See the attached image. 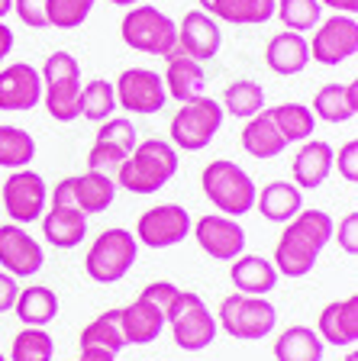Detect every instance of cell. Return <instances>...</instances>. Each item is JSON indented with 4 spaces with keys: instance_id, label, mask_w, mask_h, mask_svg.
<instances>
[{
    "instance_id": "6da1fadb",
    "label": "cell",
    "mask_w": 358,
    "mask_h": 361,
    "mask_svg": "<svg viewBox=\"0 0 358 361\" xmlns=\"http://www.w3.org/2000/svg\"><path fill=\"white\" fill-rule=\"evenodd\" d=\"M333 216L326 210H300L287 223L275 245V268L284 278H306L314 271L316 258L333 239Z\"/></svg>"
},
{
    "instance_id": "7a4b0ae2",
    "label": "cell",
    "mask_w": 358,
    "mask_h": 361,
    "mask_svg": "<svg viewBox=\"0 0 358 361\" xmlns=\"http://www.w3.org/2000/svg\"><path fill=\"white\" fill-rule=\"evenodd\" d=\"M178 168L181 158L172 142L145 139V142H136V149L123 158V165L113 171V180H117V188L129 190V194H155L178 174Z\"/></svg>"
},
{
    "instance_id": "3957f363",
    "label": "cell",
    "mask_w": 358,
    "mask_h": 361,
    "mask_svg": "<svg viewBox=\"0 0 358 361\" xmlns=\"http://www.w3.org/2000/svg\"><path fill=\"white\" fill-rule=\"evenodd\" d=\"M201 188H203V197L223 216H232V219L246 216L255 207V194H258V188H255V180L249 178L246 168H239L229 158H217V161H210L203 168Z\"/></svg>"
},
{
    "instance_id": "277c9868",
    "label": "cell",
    "mask_w": 358,
    "mask_h": 361,
    "mask_svg": "<svg viewBox=\"0 0 358 361\" xmlns=\"http://www.w3.org/2000/svg\"><path fill=\"white\" fill-rule=\"evenodd\" d=\"M42 104L59 123H75L81 116V65L71 52H52L42 65Z\"/></svg>"
},
{
    "instance_id": "5b68a950",
    "label": "cell",
    "mask_w": 358,
    "mask_h": 361,
    "mask_svg": "<svg viewBox=\"0 0 358 361\" xmlns=\"http://www.w3.org/2000/svg\"><path fill=\"white\" fill-rule=\"evenodd\" d=\"M119 36L133 52L162 55V59L178 52V23L152 4L129 7V13L119 23Z\"/></svg>"
},
{
    "instance_id": "8992f818",
    "label": "cell",
    "mask_w": 358,
    "mask_h": 361,
    "mask_svg": "<svg viewBox=\"0 0 358 361\" xmlns=\"http://www.w3.org/2000/svg\"><path fill=\"white\" fill-rule=\"evenodd\" d=\"M165 326H172L174 345L184 348V352H203V348H210L220 332L217 316L210 313L203 297L194 290H181L174 297V303L165 313Z\"/></svg>"
},
{
    "instance_id": "52a82bcc",
    "label": "cell",
    "mask_w": 358,
    "mask_h": 361,
    "mask_svg": "<svg viewBox=\"0 0 358 361\" xmlns=\"http://www.w3.org/2000/svg\"><path fill=\"white\" fill-rule=\"evenodd\" d=\"M217 326H223L226 336L242 338V342H255L275 332L278 326V310L268 297H249V293H229L220 303Z\"/></svg>"
},
{
    "instance_id": "ba28073f",
    "label": "cell",
    "mask_w": 358,
    "mask_h": 361,
    "mask_svg": "<svg viewBox=\"0 0 358 361\" xmlns=\"http://www.w3.org/2000/svg\"><path fill=\"white\" fill-rule=\"evenodd\" d=\"M139 258V242L129 229H107L94 239L88 258H84V271L90 281L97 284H117L129 274V268Z\"/></svg>"
},
{
    "instance_id": "9c48e42d",
    "label": "cell",
    "mask_w": 358,
    "mask_h": 361,
    "mask_svg": "<svg viewBox=\"0 0 358 361\" xmlns=\"http://www.w3.org/2000/svg\"><path fill=\"white\" fill-rule=\"evenodd\" d=\"M223 106L213 97H194L178 106L172 116V145L184 152H201L213 142V135L223 126Z\"/></svg>"
},
{
    "instance_id": "30bf717a",
    "label": "cell",
    "mask_w": 358,
    "mask_h": 361,
    "mask_svg": "<svg viewBox=\"0 0 358 361\" xmlns=\"http://www.w3.org/2000/svg\"><path fill=\"white\" fill-rule=\"evenodd\" d=\"M45 203H49V188H45L42 174H36L32 168H16L4 180V210L16 226L42 219Z\"/></svg>"
},
{
    "instance_id": "8fae6325",
    "label": "cell",
    "mask_w": 358,
    "mask_h": 361,
    "mask_svg": "<svg viewBox=\"0 0 358 361\" xmlns=\"http://www.w3.org/2000/svg\"><path fill=\"white\" fill-rule=\"evenodd\" d=\"M113 90H117V106H123L126 113H136V116H152L168 104L162 75L152 71V68H126L117 78Z\"/></svg>"
},
{
    "instance_id": "7c38bea8",
    "label": "cell",
    "mask_w": 358,
    "mask_h": 361,
    "mask_svg": "<svg viewBox=\"0 0 358 361\" xmlns=\"http://www.w3.org/2000/svg\"><path fill=\"white\" fill-rule=\"evenodd\" d=\"M310 61L320 65H342V61L355 59L358 52V23L355 16L333 13L329 20H320L314 39H310Z\"/></svg>"
},
{
    "instance_id": "4fadbf2b",
    "label": "cell",
    "mask_w": 358,
    "mask_h": 361,
    "mask_svg": "<svg viewBox=\"0 0 358 361\" xmlns=\"http://www.w3.org/2000/svg\"><path fill=\"white\" fill-rule=\"evenodd\" d=\"M191 226H194V219L181 203H162V207H152L142 213L133 235L145 248H172L187 239Z\"/></svg>"
},
{
    "instance_id": "5bb4252c",
    "label": "cell",
    "mask_w": 358,
    "mask_h": 361,
    "mask_svg": "<svg viewBox=\"0 0 358 361\" xmlns=\"http://www.w3.org/2000/svg\"><path fill=\"white\" fill-rule=\"evenodd\" d=\"M197 245L207 252L213 262H232V258L242 255L246 248V229L236 223L232 216H223V213H210V216H201L194 226H191Z\"/></svg>"
},
{
    "instance_id": "9a60e30c",
    "label": "cell",
    "mask_w": 358,
    "mask_h": 361,
    "mask_svg": "<svg viewBox=\"0 0 358 361\" xmlns=\"http://www.w3.org/2000/svg\"><path fill=\"white\" fill-rule=\"evenodd\" d=\"M42 264H45L42 245H39L23 226H16V223L0 226V268L20 281V278L39 274Z\"/></svg>"
},
{
    "instance_id": "2e32d148",
    "label": "cell",
    "mask_w": 358,
    "mask_h": 361,
    "mask_svg": "<svg viewBox=\"0 0 358 361\" xmlns=\"http://www.w3.org/2000/svg\"><path fill=\"white\" fill-rule=\"evenodd\" d=\"M220 45H223L220 23L203 10H187L184 20L178 23V52L203 65V61L217 59Z\"/></svg>"
},
{
    "instance_id": "e0dca14e",
    "label": "cell",
    "mask_w": 358,
    "mask_h": 361,
    "mask_svg": "<svg viewBox=\"0 0 358 361\" xmlns=\"http://www.w3.org/2000/svg\"><path fill=\"white\" fill-rule=\"evenodd\" d=\"M42 104V75L39 68L26 65V61H13V65L0 68V110H32Z\"/></svg>"
},
{
    "instance_id": "ac0fdd59",
    "label": "cell",
    "mask_w": 358,
    "mask_h": 361,
    "mask_svg": "<svg viewBox=\"0 0 358 361\" xmlns=\"http://www.w3.org/2000/svg\"><path fill=\"white\" fill-rule=\"evenodd\" d=\"M316 336L326 345L336 348H355L358 342V297H345V300H333L329 307H323L320 323H316Z\"/></svg>"
},
{
    "instance_id": "d6986e66",
    "label": "cell",
    "mask_w": 358,
    "mask_h": 361,
    "mask_svg": "<svg viewBox=\"0 0 358 361\" xmlns=\"http://www.w3.org/2000/svg\"><path fill=\"white\" fill-rule=\"evenodd\" d=\"M119 329H123L126 345H149L165 329V310L139 293L129 307L119 310Z\"/></svg>"
},
{
    "instance_id": "ffe728a7",
    "label": "cell",
    "mask_w": 358,
    "mask_h": 361,
    "mask_svg": "<svg viewBox=\"0 0 358 361\" xmlns=\"http://www.w3.org/2000/svg\"><path fill=\"white\" fill-rule=\"evenodd\" d=\"M65 188H68V200H71V207H78L84 216H90V213H104L113 203V197H117V180H113V174H100V171L65 178Z\"/></svg>"
},
{
    "instance_id": "44dd1931",
    "label": "cell",
    "mask_w": 358,
    "mask_h": 361,
    "mask_svg": "<svg viewBox=\"0 0 358 361\" xmlns=\"http://www.w3.org/2000/svg\"><path fill=\"white\" fill-rule=\"evenodd\" d=\"M42 235H45V242L55 248H75V245H81L84 235H88V216H84L78 207L52 203V207L42 213Z\"/></svg>"
},
{
    "instance_id": "7402d4cb",
    "label": "cell",
    "mask_w": 358,
    "mask_h": 361,
    "mask_svg": "<svg viewBox=\"0 0 358 361\" xmlns=\"http://www.w3.org/2000/svg\"><path fill=\"white\" fill-rule=\"evenodd\" d=\"M168 68H165V94L178 104H187L203 94V84H207V75H203V65L194 59H187L181 52H172L168 55Z\"/></svg>"
},
{
    "instance_id": "603a6c76",
    "label": "cell",
    "mask_w": 358,
    "mask_h": 361,
    "mask_svg": "<svg viewBox=\"0 0 358 361\" xmlns=\"http://www.w3.org/2000/svg\"><path fill=\"white\" fill-rule=\"evenodd\" d=\"M229 264H232L229 278L236 284V290L249 293V297H268L278 287V278H281L278 268L271 264V258H261V255H239Z\"/></svg>"
},
{
    "instance_id": "cb8c5ba5",
    "label": "cell",
    "mask_w": 358,
    "mask_h": 361,
    "mask_svg": "<svg viewBox=\"0 0 358 361\" xmlns=\"http://www.w3.org/2000/svg\"><path fill=\"white\" fill-rule=\"evenodd\" d=\"M333 174V145L323 139H306L294 155V184L300 190H316Z\"/></svg>"
},
{
    "instance_id": "d4e9b609",
    "label": "cell",
    "mask_w": 358,
    "mask_h": 361,
    "mask_svg": "<svg viewBox=\"0 0 358 361\" xmlns=\"http://www.w3.org/2000/svg\"><path fill=\"white\" fill-rule=\"evenodd\" d=\"M265 61L275 75H300L306 65H310V45H306L304 32H291L284 30L278 36H271L268 49H265Z\"/></svg>"
},
{
    "instance_id": "484cf974",
    "label": "cell",
    "mask_w": 358,
    "mask_h": 361,
    "mask_svg": "<svg viewBox=\"0 0 358 361\" xmlns=\"http://www.w3.org/2000/svg\"><path fill=\"white\" fill-rule=\"evenodd\" d=\"M255 207L268 223H291L304 210V194L294 180H271L255 194Z\"/></svg>"
},
{
    "instance_id": "4316f807",
    "label": "cell",
    "mask_w": 358,
    "mask_h": 361,
    "mask_svg": "<svg viewBox=\"0 0 358 361\" xmlns=\"http://www.w3.org/2000/svg\"><path fill=\"white\" fill-rule=\"evenodd\" d=\"M201 10L229 26H261L275 16V0H201Z\"/></svg>"
},
{
    "instance_id": "83f0119b",
    "label": "cell",
    "mask_w": 358,
    "mask_h": 361,
    "mask_svg": "<svg viewBox=\"0 0 358 361\" xmlns=\"http://www.w3.org/2000/svg\"><path fill=\"white\" fill-rule=\"evenodd\" d=\"M310 110L323 123H349L358 113V84H326V87L316 90Z\"/></svg>"
},
{
    "instance_id": "f1b7e54d",
    "label": "cell",
    "mask_w": 358,
    "mask_h": 361,
    "mask_svg": "<svg viewBox=\"0 0 358 361\" xmlns=\"http://www.w3.org/2000/svg\"><path fill=\"white\" fill-rule=\"evenodd\" d=\"M16 316H20L23 326H36V329H45L59 316V297H55L52 287L45 284H32V287H23L16 293V303H13Z\"/></svg>"
},
{
    "instance_id": "f546056e",
    "label": "cell",
    "mask_w": 358,
    "mask_h": 361,
    "mask_svg": "<svg viewBox=\"0 0 358 361\" xmlns=\"http://www.w3.org/2000/svg\"><path fill=\"white\" fill-rule=\"evenodd\" d=\"M242 149H246V155L252 158H278L284 149H287V142H284V135L278 133V126L271 123L268 110L255 113L252 120H246V129H242Z\"/></svg>"
},
{
    "instance_id": "4dcf8cb0",
    "label": "cell",
    "mask_w": 358,
    "mask_h": 361,
    "mask_svg": "<svg viewBox=\"0 0 358 361\" xmlns=\"http://www.w3.org/2000/svg\"><path fill=\"white\" fill-rule=\"evenodd\" d=\"M278 361H323V338L310 326H287L275 342Z\"/></svg>"
},
{
    "instance_id": "1f68e13d",
    "label": "cell",
    "mask_w": 358,
    "mask_h": 361,
    "mask_svg": "<svg viewBox=\"0 0 358 361\" xmlns=\"http://www.w3.org/2000/svg\"><path fill=\"white\" fill-rule=\"evenodd\" d=\"M223 113L236 116V120H252L255 113L265 110V87L252 78H239L229 87L223 90V100H220Z\"/></svg>"
},
{
    "instance_id": "d6a6232c",
    "label": "cell",
    "mask_w": 358,
    "mask_h": 361,
    "mask_svg": "<svg viewBox=\"0 0 358 361\" xmlns=\"http://www.w3.org/2000/svg\"><path fill=\"white\" fill-rule=\"evenodd\" d=\"M271 123L278 126V133L284 135V142H306L316 129V116L310 106L304 104H281V106H271L268 110Z\"/></svg>"
},
{
    "instance_id": "836d02e7",
    "label": "cell",
    "mask_w": 358,
    "mask_h": 361,
    "mask_svg": "<svg viewBox=\"0 0 358 361\" xmlns=\"http://www.w3.org/2000/svg\"><path fill=\"white\" fill-rule=\"evenodd\" d=\"M81 348H107V352L119 355L126 348V338L119 329V310H107L97 319H90L81 329Z\"/></svg>"
},
{
    "instance_id": "e575fe53",
    "label": "cell",
    "mask_w": 358,
    "mask_h": 361,
    "mask_svg": "<svg viewBox=\"0 0 358 361\" xmlns=\"http://www.w3.org/2000/svg\"><path fill=\"white\" fill-rule=\"evenodd\" d=\"M78 106H81L84 120L104 123V120H110L113 110H117V90H113L110 81L94 78V81H88L81 87V100H78Z\"/></svg>"
},
{
    "instance_id": "d590c367",
    "label": "cell",
    "mask_w": 358,
    "mask_h": 361,
    "mask_svg": "<svg viewBox=\"0 0 358 361\" xmlns=\"http://www.w3.org/2000/svg\"><path fill=\"white\" fill-rule=\"evenodd\" d=\"M36 158V139L20 126H0V168H26Z\"/></svg>"
},
{
    "instance_id": "8d00e7d4",
    "label": "cell",
    "mask_w": 358,
    "mask_h": 361,
    "mask_svg": "<svg viewBox=\"0 0 358 361\" xmlns=\"http://www.w3.org/2000/svg\"><path fill=\"white\" fill-rule=\"evenodd\" d=\"M275 13L291 32H310L323 20L320 0H275Z\"/></svg>"
},
{
    "instance_id": "74e56055",
    "label": "cell",
    "mask_w": 358,
    "mask_h": 361,
    "mask_svg": "<svg viewBox=\"0 0 358 361\" xmlns=\"http://www.w3.org/2000/svg\"><path fill=\"white\" fill-rule=\"evenodd\" d=\"M55 342L45 329L26 326L23 332H16L13 348H10V361H52Z\"/></svg>"
},
{
    "instance_id": "f35d334b",
    "label": "cell",
    "mask_w": 358,
    "mask_h": 361,
    "mask_svg": "<svg viewBox=\"0 0 358 361\" xmlns=\"http://www.w3.org/2000/svg\"><path fill=\"white\" fill-rule=\"evenodd\" d=\"M94 10V0H49L45 4V16H49V26L55 30H75Z\"/></svg>"
},
{
    "instance_id": "ab89813d",
    "label": "cell",
    "mask_w": 358,
    "mask_h": 361,
    "mask_svg": "<svg viewBox=\"0 0 358 361\" xmlns=\"http://www.w3.org/2000/svg\"><path fill=\"white\" fill-rule=\"evenodd\" d=\"M97 139L100 142H113V145H119V149L133 152L136 149V126H133V120H126V116H110V120L100 123Z\"/></svg>"
},
{
    "instance_id": "60d3db41",
    "label": "cell",
    "mask_w": 358,
    "mask_h": 361,
    "mask_svg": "<svg viewBox=\"0 0 358 361\" xmlns=\"http://www.w3.org/2000/svg\"><path fill=\"white\" fill-rule=\"evenodd\" d=\"M129 152L119 149V145L113 142H100V139H94V149H90L88 155V171H100V174H110L117 171L119 165H123V158H126Z\"/></svg>"
},
{
    "instance_id": "b9f144b4",
    "label": "cell",
    "mask_w": 358,
    "mask_h": 361,
    "mask_svg": "<svg viewBox=\"0 0 358 361\" xmlns=\"http://www.w3.org/2000/svg\"><path fill=\"white\" fill-rule=\"evenodd\" d=\"M45 4H49V0H13V10L23 20V26H30V30H45V26H49Z\"/></svg>"
},
{
    "instance_id": "7bdbcfd3",
    "label": "cell",
    "mask_w": 358,
    "mask_h": 361,
    "mask_svg": "<svg viewBox=\"0 0 358 361\" xmlns=\"http://www.w3.org/2000/svg\"><path fill=\"white\" fill-rule=\"evenodd\" d=\"M333 168H339V174L355 184L358 180V139H349L339 152H333Z\"/></svg>"
},
{
    "instance_id": "ee69618b",
    "label": "cell",
    "mask_w": 358,
    "mask_h": 361,
    "mask_svg": "<svg viewBox=\"0 0 358 361\" xmlns=\"http://www.w3.org/2000/svg\"><path fill=\"white\" fill-rule=\"evenodd\" d=\"M333 235L339 239V245H342L345 255H358V213H345L342 223L333 226Z\"/></svg>"
},
{
    "instance_id": "f6af8a7d",
    "label": "cell",
    "mask_w": 358,
    "mask_h": 361,
    "mask_svg": "<svg viewBox=\"0 0 358 361\" xmlns=\"http://www.w3.org/2000/svg\"><path fill=\"white\" fill-rule=\"evenodd\" d=\"M178 293H181V287H174L172 281H155V284H149L145 290H142V297H145V300H152L155 307H162L165 313H168V307L174 303V297H178Z\"/></svg>"
},
{
    "instance_id": "bcb514c9",
    "label": "cell",
    "mask_w": 358,
    "mask_h": 361,
    "mask_svg": "<svg viewBox=\"0 0 358 361\" xmlns=\"http://www.w3.org/2000/svg\"><path fill=\"white\" fill-rule=\"evenodd\" d=\"M16 293H20V284H16V278H13V274H7L4 268H0V313H7V310H13Z\"/></svg>"
},
{
    "instance_id": "7dc6e473",
    "label": "cell",
    "mask_w": 358,
    "mask_h": 361,
    "mask_svg": "<svg viewBox=\"0 0 358 361\" xmlns=\"http://www.w3.org/2000/svg\"><path fill=\"white\" fill-rule=\"evenodd\" d=\"M10 49H13V30H10L7 23H0V65L10 55Z\"/></svg>"
},
{
    "instance_id": "c3c4849f",
    "label": "cell",
    "mask_w": 358,
    "mask_h": 361,
    "mask_svg": "<svg viewBox=\"0 0 358 361\" xmlns=\"http://www.w3.org/2000/svg\"><path fill=\"white\" fill-rule=\"evenodd\" d=\"M326 7H333L336 13H345V16H355L358 13V0H320Z\"/></svg>"
},
{
    "instance_id": "681fc988",
    "label": "cell",
    "mask_w": 358,
    "mask_h": 361,
    "mask_svg": "<svg viewBox=\"0 0 358 361\" xmlns=\"http://www.w3.org/2000/svg\"><path fill=\"white\" fill-rule=\"evenodd\" d=\"M78 361H117V355L107 352V348H81Z\"/></svg>"
},
{
    "instance_id": "f907efd6",
    "label": "cell",
    "mask_w": 358,
    "mask_h": 361,
    "mask_svg": "<svg viewBox=\"0 0 358 361\" xmlns=\"http://www.w3.org/2000/svg\"><path fill=\"white\" fill-rule=\"evenodd\" d=\"M10 10H13V0H0V20H4Z\"/></svg>"
},
{
    "instance_id": "816d5d0a",
    "label": "cell",
    "mask_w": 358,
    "mask_h": 361,
    "mask_svg": "<svg viewBox=\"0 0 358 361\" xmlns=\"http://www.w3.org/2000/svg\"><path fill=\"white\" fill-rule=\"evenodd\" d=\"M110 4H117V7H136V4H142V0H110Z\"/></svg>"
},
{
    "instance_id": "f5cc1de1",
    "label": "cell",
    "mask_w": 358,
    "mask_h": 361,
    "mask_svg": "<svg viewBox=\"0 0 358 361\" xmlns=\"http://www.w3.org/2000/svg\"><path fill=\"white\" fill-rule=\"evenodd\" d=\"M345 361H358V352H349L345 355Z\"/></svg>"
},
{
    "instance_id": "db71d44e",
    "label": "cell",
    "mask_w": 358,
    "mask_h": 361,
    "mask_svg": "<svg viewBox=\"0 0 358 361\" xmlns=\"http://www.w3.org/2000/svg\"><path fill=\"white\" fill-rule=\"evenodd\" d=\"M0 361H7V355H4V352H0Z\"/></svg>"
}]
</instances>
